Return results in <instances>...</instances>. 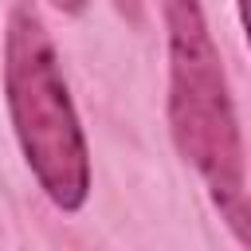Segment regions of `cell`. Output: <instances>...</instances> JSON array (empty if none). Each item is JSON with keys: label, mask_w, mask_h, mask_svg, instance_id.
<instances>
[{"label": "cell", "mask_w": 251, "mask_h": 251, "mask_svg": "<svg viewBox=\"0 0 251 251\" xmlns=\"http://www.w3.org/2000/svg\"><path fill=\"white\" fill-rule=\"evenodd\" d=\"M169 24V122L180 157L204 176L216 204L227 212V224L239 239L247 231L243 208V141L220 51L208 35L204 12L196 0H165Z\"/></svg>", "instance_id": "obj_1"}, {"label": "cell", "mask_w": 251, "mask_h": 251, "mask_svg": "<svg viewBox=\"0 0 251 251\" xmlns=\"http://www.w3.org/2000/svg\"><path fill=\"white\" fill-rule=\"evenodd\" d=\"M4 86L20 149L43 192L75 212L90 192V157L55 47L31 8H16L4 39Z\"/></svg>", "instance_id": "obj_2"}, {"label": "cell", "mask_w": 251, "mask_h": 251, "mask_svg": "<svg viewBox=\"0 0 251 251\" xmlns=\"http://www.w3.org/2000/svg\"><path fill=\"white\" fill-rule=\"evenodd\" d=\"M114 8H118V12H122L133 27L141 24V0H114Z\"/></svg>", "instance_id": "obj_3"}, {"label": "cell", "mask_w": 251, "mask_h": 251, "mask_svg": "<svg viewBox=\"0 0 251 251\" xmlns=\"http://www.w3.org/2000/svg\"><path fill=\"white\" fill-rule=\"evenodd\" d=\"M55 8H63V12H82L86 8V0H51Z\"/></svg>", "instance_id": "obj_4"}, {"label": "cell", "mask_w": 251, "mask_h": 251, "mask_svg": "<svg viewBox=\"0 0 251 251\" xmlns=\"http://www.w3.org/2000/svg\"><path fill=\"white\" fill-rule=\"evenodd\" d=\"M239 4V20H247V0H235Z\"/></svg>", "instance_id": "obj_5"}]
</instances>
